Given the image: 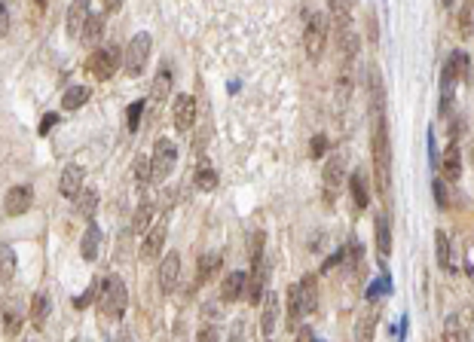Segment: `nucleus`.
<instances>
[{"mask_svg":"<svg viewBox=\"0 0 474 342\" xmlns=\"http://www.w3.org/2000/svg\"><path fill=\"white\" fill-rule=\"evenodd\" d=\"M373 181L379 196L386 199L392 190V141H389L386 120H373Z\"/></svg>","mask_w":474,"mask_h":342,"instance_id":"obj_1","label":"nucleus"},{"mask_svg":"<svg viewBox=\"0 0 474 342\" xmlns=\"http://www.w3.org/2000/svg\"><path fill=\"white\" fill-rule=\"evenodd\" d=\"M98 306L107 318H122L129 309V287L120 275H107L98 291Z\"/></svg>","mask_w":474,"mask_h":342,"instance_id":"obj_2","label":"nucleus"},{"mask_svg":"<svg viewBox=\"0 0 474 342\" xmlns=\"http://www.w3.org/2000/svg\"><path fill=\"white\" fill-rule=\"evenodd\" d=\"M327 34H331V15L312 13V19L306 22V31H303V49H306V58L309 61H318L325 56Z\"/></svg>","mask_w":474,"mask_h":342,"instance_id":"obj_3","label":"nucleus"},{"mask_svg":"<svg viewBox=\"0 0 474 342\" xmlns=\"http://www.w3.org/2000/svg\"><path fill=\"white\" fill-rule=\"evenodd\" d=\"M120 65H122V49L117 43H107V46H98L89 56L86 71L95 76V80H111V76L120 71Z\"/></svg>","mask_w":474,"mask_h":342,"instance_id":"obj_4","label":"nucleus"},{"mask_svg":"<svg viewBox=\"0 0 474 342\" xmlns=\"http://www.w3.org/2000/svg\"><path fill=\"white\" fill-rule=\"evenodd\" d=\"M150 49H153V40H150V34H144V31L129 40V46L122 49V67H126L129 76H138L144 67H147Z\"/></svg>","mask_w":474,"mask_h":342,"instance_id":"obj_5","label":"nucleus"},{"mask_svg":"<svg viewBox=\"0 0 474 342\" xmlns=\"http://www.w3.org/2000/svg\"><path fill=\"white\" fill-rule=\"evenodd\" d=\"M174 165H178V144L168 141V138H159L156 147H153V156H150L153 181H165L174 171Z\"/></svg>","mask_w":474,"mask_h":342,"instance_id":"obj_6","label":"nucleus"},{"mask_svg":"<svg viewBox=\"0 0 474 342\" xmlns=\"http://www.w3.org/2000/svg\"><path fill=\"white\" fill-rule=\"evenodd\" d=\"M358 49H361V37H358L355 25L336 31V58H340V67H355Z\"/></svg>","mask_w":474,"mask_h":342,"instance_id":"obj_7","label":"nucleus"},{"mask_svg":"<svg viewBox=\"0 0 474 342\" xmlns=\"http://www.w3.org/2000/svg\"><path fill=\"white\" fill-rule=\"evenodd\" d=\"M31 205H34V186L28 184H19V186H10L3 196V211L10 217H22L31 211Z\"/></svg>","mask_w":474,"mask_h":342,"instance_id":"obj_8","label":"nucleus"},{"mask_svg":"<svg viewBox=\"0 0 474 342\" xmlns=\"http://www.w3.org/2000/svg\"><path fill=\"white\" fill-rule=\"evenodd\" d=\"M367 95H370V116L386 120V86H382V74L377 65H370V71H367Z\"/></svg>","mask_w":474,"mask_h":342,"instance_id":"obj_9","label":"nucleus"},{"mask_svg":"<svg viewBox=\"0 0 474 342\" xmlns=\"http://www.w3.org/2000/svg\"><path fill=\"white\" fill-rule=\"evenodd\" d=\"M156 278H159V291H163V293H174V287H178V282H181V254L178 251H168L163 256Z\"/></svg>","mask_w":474,"mask_h":342,"instance_id":"obj_10","label":"nucleus"},{"mask_svg":"<svg viewBox=\"0 0 474 342\" xmlns=\"http://www.w3.org/2000/svg\"><path fill=\"white\" fill-rule=\"evenodd\" d=\"M343 174H346V156H343V153H336V156L327 159L325 171H321V181H325V196H327V202H334V196L340 193Z\"/></svg>","mask_w":474,"mask_h":342,"instance_id":"obj_11","label":"nucleus"},{"mask_svg":"<svg viewBox=\"0 0 474 342\" xmlns=\"http://www.w3.org/2000/svg\"><path fill=\"white\" fill-rule=\"evenodd\" d=\"M165 236H168V227L163 220L156 223V227H153L147 236H144V242H141V260L144 263H153V260H159V256H163V251H165Z\"/></svg>","mask_w":474,"mask_h":342,"instance_id":"obj_12","label":"nucleus"},{"mask_svg":"<svg viewBox=\"0 0 474 342\" xmlns=\"http://www.w3.org/2000/svg\"><path fill=\"white\" fill-rule=\"evenodd\" d=\"M260 306H263L260 309V333H263V339L270 342L275 336V327H279V293L266 291Z\"/></svg>","mask_w":474,"mask_h":342,"instance_id":"obj_13","label":"nucleus"},{"mask_svg":"<svg viewBox=\"0 0 474 342\" xmlns=\"http://www.w3.org/2000/svg\"><path fill=\"white\" fill-rule=\"evenodd\" d=\"M172 120H174V129L181 135H187L196 122V98L193 95H178L174 98V107H172Z\"/></svg>","mask_w":474,"mask_h":342,"instance_id":"obj_14","label":"nucleus"},{"mask_svg":"<svg viewBox=\"0 0 474 342\" xmlns=\"http://www.w3.org/2000/svg\"><path fill=\"white\" fill-rule=\"evenodd\" d=\"M248 302L251 306H260L263 302V293H266V263L263 256H254L251 260V278H248Z\"/></svg>","mask_w":474,"mask_h":342,"instance_id":"obj_15","label":"nucleus"},{"mask_svg":"<svg viewBox=\"0 0 474 342\" xmlns=\"http://www.w3.org/2000/svg\"><path fill=\"white\" fill-rule=\"evenodd\" d=\"M89 15H92L89 0H74L71 10H67V15H65V31H67V37H80L83 28H86V22H89Z\"/></svg>","mask_w":474,"mask_h":342,"instance_id":"obj_16","label":"nucleus"},{"mask_svg":"<svg viewBox=\"0 0 474 342\" xmlns=\"http://www.w3.org/2000/svg\"><path fill=\"white\" fill-rule=\"evenodd\" d=\"M303 315H306V309H303L300 284H291L288 287V302H285V324H288V330H300Z\"/></svg>","mask_w":474,"mask_h":342,"instance_id":"obj_17","label":"nucleus"},{"mask_svg":"<svg viewBox=\"0 0 474 342\" xmlns=\"http://www.w3.org/2000/svg\"><path fill=\"white\" fill-rule=\"evenodd\" d=\"M379 315H382L379 302H370V306L361 312V318H358V324H355V339L358 342H373V330H377V324H379Z\"/></svg>","mask_w":474,"mask_h":342,"instance_id":"obj_18","label":"nucleus"},{"mask_svg":"<svg viewBox=\"0 0 474 342\" xmlns=\"http://www.w3.org/2000/svg\"><path fill=\"white\" fill-rule=\"evenodd\" d=\"M83 171L80 165H67L65 171H61V177H58V193L65 199H76L83 193Z\"/></svg>","mask_w":474,"mask_h":342,"instance_id":"obj_19","label":"nucleus"},{"mask_svg":"<svg viewBox=\"0 0 474 342\" xmlns=\"http://www.w3.org/2000/svg\"><path fill=\"white\" fill-rule=\"evenodd\" d=\"M373 232H377V254H379V263H386L389 254H392V223H389L386 214H377V220H373Z\"/></svg>","mask_w":474,"mask_h":342,"instance_id":"obj_20","label":"nucleus"},{"mask_svg":"<svg viewBox=\"0 0 474 342\" xmlns=\"http://www.w3.org/2000/svg\"><path fill=\"white\" fill-rule=\"evenodd\" d=\"M245 291H248V275L245 272H229L224 282H220V300L224 302H236Z\"/></svg>","mask_w":474,"mask_h":342,"instance_id":"obj_21","label":"nucleus"},{"mask_svg":"<svg viewBox=\"0 0 474 342\" xmlns=\"http://www.w3.org/2000/svg\"><path fill=\"white\" fill-rule=\"evenodd\" d=\"M465 76H468V56H465L462 49H456L453 56L447 58V65H443V83H450V86H453L456 80L462 83Z\"/></svg>","mask_w":474,"mask_h":342,"instance_id":"obj_22","label":"nucleus"},{"mask_svg":"<svg viewBox=\"0 0 474 342\" xmlns=\"http://www.w3.org/2000/svg\"><path fill=\"white\" fill-rule=\"evenodd\" d=\"M349 193H352V205H355L358 211H364V208L370 205V190H367L364 171H352V177H349Z\"/></svg>","mask_w":474,"mask_h":342,"instance_id":"obj_23","label":"nucleus"},{"mask_svg":"<svg viewBox=\"0 0 474 342\" xmlns=\"http://www.w3.org/2000/svg\"><path fill=\"white\" fill-rule=\"evenodd\" d=\"M441 171H443V181L456 184L459 174H462V153H459V147H447L443 150V159H441Z\"/></svg>","mask_w":474,"mask_h":342,"instance_id":"obj_24","label":"nucleus"},{"mask_svg":"<svg viewBox=\"0 0 474 342\" xmlns=\"http://www.w3.org/2000/svg\"><path fill=\"white\" fill-rule=\"evenodd\" d=\"M352 89H355V67H340V74H336V86H334L336 104L346 107V104H349Z\"/></svg>","mask_w":474,"mask_h":342,"instance_id":"obj_25","label":"nucleus"},{"mask_svg":"<svg viewBox=\"0 0 474 342\" xmlns=\"http://www.w3.org/2000/svg\"><path fill=\"white\" fill-rule=\"evenodd\" d=\"M98 251H101V229H98L95 223H89L86 232H83V238H80V254L86 263H92L98 256Z\"/></svg>","mask_w":474,"mask_h":342,"instance_id":"obj_26","label":"nucleus"},{"mask_svg":"<svg viewBox=\"0 0 474 342\" xmlns=\"http://www.w3.org/2000/svg\"><path fill=\"white\" fill-rule=\"evenodd\" d=\"M101 37H104V15L101 13H92L89 22H86V28H83V34H80V40H83V46L95 49Z\"/></svg>","mask_w":474,"mask_h":342,"instance_id":"obj_27","label":"nucleus"},{"mask_svg":"<svg viewBox=\"0 0 474 342\" xmlns=\"http://www.w3.org/2000/svg\"><path fill=\"white\" fill-rule=\"evenodd\" d=\"M193 181H196V186H199L202 193H211L214 186H218V171H214V165H211L209 159H202V162L196 165Z\"/></svg>","mask_w":474,"mask_h":342,"instance_id":"obj_28","label":"nucleus"},{"mask_svg":"<svg viewBox=\"0 0 474 342\" xmlns=\"http://www.w3.org/2000/svg\"><path fill=\"white\" fill-rule=\"evenodd\" d=\"M89 98H92V92L86 86H71V89L61 95V111H80Z\"/></svg>","mask_w":474,"mask_h":342,"instance_id":"obj_29","label":"nucleus"},{"mask_svg":"<svg viewBox=\"0 0 474 342\" xmlns=\"http://www.w3.org/2000/svg\"><path fill=\"white\" fill-rule=\"evenodd\" d=\"M95 208H98V193L95 190H83L80 196L74 199V211H76V217H83V220H92Z\"/></svg>","mask_w":474,"mask_h":342,"instance_id":"obj_30","label":"nucleus"},{"mask_svg":"<svg viewBox=\"0 0 474 342\" xmlns=\"http://www.w3.org/2000/svg\"><path fill=\"white\" fill-rule=\"evenodd\" d=\"M46 318H49V293L40 291V293H34V302H31V321H34L37 330H43Z\"/></svg>","mask_w":474,"mask_h":342,"instance_id":"obj_31","label":"nucleus"},{"mask_svg":"<svg viewBox=\"0 0 474 342\" xmlns=\"http://www.w3.org/2000/svg\"><path fill=\"white\" fill-rule=\"evenodd\" d=\"M168 89H172V74H168V67L163 65L159 67V74H156V80H153V86H150V101L153 104H163Z\"/></svg>","mask_w":474,"mask_h":342,"instance_id":"obj_32","label":"nucleus"},{"mask_svg":"<svg viewBox=\"0 0 474 342\" xmlns=\"http://www.w3.org/2000/svg\"><path fill=\"white\" fill-rule=\"evenodd\" d=\"M300 293H303V309L306 312H316L318 309V282H316V275H303Z\"/></svg>","mask_w":474,"mask_h":342,"instance_id":"obj_33","label":"nucleus"},{"mask_svg":"<svg viewBox=\"0 0 474 342\" xmlns=\"http://www.w3.org/2000/svg\"><path fill=\"white\" fill-rule=\"evenodd\" d=\"M443 342H468V333H465V321L459 315H450L443 321Z\"/></svg>","mask_w":474,"mask_h":342,"instance_id":"obj_34","label":"nucleus"},{"mask_svg":"<svg viewBox=\"0 0 474 342\" xmlns=\"http://www.w3.org/2000/svg\"><path fill=\"white\" fill-rule=\"evenodd\" d=\"M434 251H438V266L443 272H453V260H450V238L447 232H434Z\"/></svg>","mask_w":474,"mask_h":342,"instance_id":"obj_35","label":"nucleus"},{"mask_svg":"<svg viewBox=\"0 0 474 342\" xmlns=\"http://www.w3.org/2000/svg\"><path fill=\"white\" fill-rule=\"evenodd\" d=\"M218 269H220V254H205L202 260H199V284L211 282V278L218 275Z\"/></svg>","mask_w":474,"mask_h":342,"instance_id":"obj_36","label":"nucleus"},{"mask_svg":"<svg viewBox=\"0 0 474 342\" xmlns=\"http://www.w3.org/2000/svg\"><path fill=\"white\" fill-rule=\"evenodd\" d=\"M15 251L10 245H0V282H10V278L15 275Z\"/></svg>","mask_w":474,"mask_h":342,"instance_id":"obj_37","label":"nucleus"},{"mask_svg":"<svg viewBox=\"0 0 474 342\" xmlns=\"http://www.w3.org/2000/svg\"><path fill=\"white\" fill-rule=\"evenodd\" d=\"M471 34H474V3H471V0H465L462 13H459V37H462V40H468Z\"/></svg>","mask_w":474,"mask_h":342,"instance_id":"obj_38","label":"nucleus"},{"mask_svg":"<svg viewBox=\"0 0 474 342\" xmlns=\"http://www.w3.org/2000/svg\"><path fill=\"white\" fill-rule=\"evenodd\" d=\"M0 321H3V333L6 336H19V330H22V315L15 312V309H3L0 312Z\"/></svg>","mask_w":474,"mask_h":342,"instance_id":"obj_39","label":"nucleus"},{"mask_svg":"<svg viewBox=\"0 0 474 342\" xmlns=\"http://www.w3.org/2000/svg\"><path fill=\"white\" fill-rule=\"evenodd\" d=\"M150 220H153V205H150V202H144V205H138V211H135L132 232H144L150 227Z\"/></svg>","mask_w":474,"mask_h":342,"instance_id":"obj_40","label":"nucleus"},{"mask_svg":"<svg viewBox=\"0 0 474 342\" xmlns=\"http://www.w3.org/2000/svg\"><path fill=\"white\" fill-rule=\"evenodd\" d=\"M141 113H144V101H135V104H129V111H126L129 131H138V129H141Z\"/></svg>","mask_w":474,"mask_h":342,"instance_id":"obj_41","label":"nucleus"},{"mask_svg":"<svg viewBox=\"0 0 474 342\" xmlns=\"http://www.w3.org/2000/svg\"><path fill=\"white\" fill-rule=\"evenodd\" d=\"M135 181L138 184H150L153 181V171H150V159L147 156H138L135 159Z\"/></svg>","mask_w":474,"mask_h":342,"instance_id":"obj_42","label":"nucleus"},{"mask_svg":"<svg viewBox=\"0 0 474 342\" xmlns=\"http://www.w3.org/2000/svg\"><path fill=\"white\" fill-rule=\"evenodd\" d=\"M367 40H370V46L379 43V25H377V13L367 10Z\"/></svg>","mask_w":474,"mask_h":342,"instance_id":"obj_43","label":"nucleus"},{"mask_svg":"<svg viewBox=\"0 0 474 342\" xmlns=\"http://www.w3.org/2000/svg\"><path fill=\"white\" fill-rule=\"evenodd\" d=\"M98 291H101V284H98V282H92V284L86 287V293H83L80 300H74V306H76V309H86L92 300H98Z\"/></svg>","mask_w":474,"mask_h":342,"instance_id":"obj_44","label":"nucleus"},{"mask_svg":"<svg viewBox=\"0 0 474 342\" xmlns=\"http://www.w3.org/2000/svg\"><path fill=\"white\" fill-rule=\"evenodd\" d=\"M325 153H327V138H325V135H316V138L309 141V156H312V159H321Z\"/></svg>","mask_w":474,"mask_h":342,"instance_id":"obj_45","label":"nucleus"},{"mask_svg":"<svg viewBox=\"0 0 474 342\" xmlns=\"http://www.w3.org/2000/svg\"><path fill=\"white\" fill-rule=\"evenodd\" d=\"M432 193H434V202H438V208H447L450 205V196H447V186L438 177V181H432Z\"/></svg>","mask_w":474,"mask_h":342,"instance_id":"obj_46","label":"nucleus"},{"mask_svg":"<svg viewBox=\"0 0 474 342\" xmlns=\"http://www.w3.org/2000/svg\"><path fill=\"white\" fill-rule=\"evenodd\" d=\"M196 342H218V330H214L211 324H202L196 333Z\"/></svg>","mask_w":474,"mask_h":342,"instance_id":"obj_47","label":"nucleus"},{"mask_svg":"<svg viewBox=\"0 0 474 342\" xmlns=\"http://www.w3.org/2000/svg\"><path fill=\"white\" fill-rule=\"evenodd\" d=\"M6 31H10V10H6V3L0 0V37H6Z\"/></svg>","mask_w":474,"mask_h":342,"instance_id":"obj_48","label":"nucleus"},{"mask_svg":"<svg viewBox=\"0 0 474 342\" xmlns=\"http://www.w3.org/2000/svg\"><path fill=\"white\" fill-rule=\"evenodd\" d=\"M56 122H58V116H56V113H46L43 120H40V126H37V131H40V135H49V129L56 126Z\"/></svg>","mask_w":474,"mask_h":342,"instance_id":"obj_49","label":"nucleus"},{"mask_svg":"<svg viewBox=\"0 0 474 342\" xmlns=\"http://www.w3.org/2000/svg\"><path fill=\"white\" fill-rule=\"evenodd\" d=\"M294 342H318V339H316V333H312V327H300Z\"/></svg>","mask_w":474,"mask_h":342,"instance_id":"obj_50","label":"nucleus"},{"mask_svg":"<svg viewBox=\"0 0 474 342\" xmlns=\"http://www.w3.org/2000/svg\"><path fill=\"white\" fill-rule=\"evenodd\" d=\"M202 315H205V321H211V315H214V321L220 318V306H214V302H209V306L202 309Z\"/></svg>","mask_w":474,"mask_h":342,"instance_id":"obj_51","label":"nucleus"},{"mask_svg":"<svg viewBox=\"0 0 474 342\" xmlns=\"http://www.w3.org/2000/svg\"><path fill=\"white\" fill-rule=\"evenodd\" d=\"M229 342H245V336H242V327H233V333H229Z\"/></svg>","mask_w":474,"mask_h":342,"instance_id":"obj_52","label":"nucleus"},{"mask_svg":"<svg viewBox=\"0 0 474 342\" xmlns=\"http://www.w3.org/2000/svg\"><path fill=\"white\" fill-rule=\"evenodd\" d=\"M120 3H122V0H104V10L113 13V10H120Z\"/></svg>","mask_w":474,"mask_h":342,"instance_id":"obj_53","label":"nucleus"},{"mask_svg":"<svg viewBox=\"0 0 474 342\" xmlns=\"http://www.w3.org/2000/svg\"><path fill=\"white\" fill-rule=\"evenodd\" d=\"M441 3H443V6H453V0H441Z\"/></svg>","mask_w":474,"mask_h":342,"instance_id":"obj_54","label":"nucleus"},{"mask_svg":"<svg viewBox=\"0 0 474 342\" xmlns=\"http://www.w3.org/2000/svg\"><path fill=\"white\" fill-rule=\"evenodd\" d=\"M327 3H331V0H327Z\"/></svg>","mask_w":474,"mask_h":342,"instance_id":"obj_55","label":"nucleus"}]
</instances>
